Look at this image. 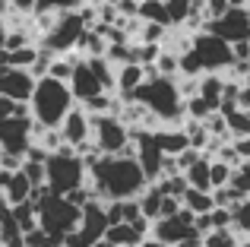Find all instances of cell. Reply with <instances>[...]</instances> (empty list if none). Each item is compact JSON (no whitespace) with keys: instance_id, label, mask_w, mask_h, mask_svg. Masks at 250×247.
Listing matches in <instances>:
<instances>
[{"instance_id":"5b68a950","label":"cell","mask_w":250,"mask_h":247,"mask_svg":"<svg viewBox=\"0 0 250 247\" xmlns=\"http://www.w3.org/2000/svg\"><path fill=\"white\" fill-rule=\"evenodd\" d=\"M85 25H89V22H85V13L83 10L61 13V16L54 19V25L42 35V51H48V54H54V57L70 54V51L80 44Z\"/></svg>"},{"instance_id":"484cf974","label":"cell","mask_w":250,"mask_h":247,"mask_svg":"<svg viewBox=\"0 0 250 247\" xmlns=\"http://www.w3.org/2000/svg\"><path fill=\"white\" fill-rule=\"evenodd\" d=\"M184 133H187V140H190V149H196V152L212 143V133L206 130L203 121H187V124H184Z\"/></svg>"},{"instance_id":"d590c367","label":"cell","mask_w":250,"mask_h":247,"mask_svg":"<svg viewBox=\"0 0 250 247\" xmlns=\"http://www.w3.org/2000/svg\"><path fill=\"white\" fill-rule=\"evenodd\" d=\"M250 0H228V6H247Z\"/></svg>"},{"instance_id":"5bb4252c","label":"cell","mask_w":250,"mask_h":247,"mask_svg":"<svg viewBox=\"0 0 250 247\" xmlns=\"http://www.w3.org/2000/svg\"><path fill=\"white\" fill-rule=\"evenodd\" d=\"M108 209H104L102 200H89V203L83 206V219H80V231L76 235L83 238L85 244H98L104 238V231H108Z\"/></svg>"},{"instance_id":"ba28073f","label":"cell","mask_w":250,"mask_h":247,"mask_svg":"<svg viewBox=\"0 0 250 247\" xmlns=\"http://www.w3.org/2000/svg\"><path fill=\"white\" fill-rule=\"evenodd\" d=\"M32 146H35V121H32V114L0 118V152L25 159V152Z\"/></svg>"},{"instance_id":"7402d4cb","label":"cell","mask_w":250,"mask_h":247,"mask_svg":"<svg viewBox=\"0 0 250 247\" xmlns=\"http://www.w3.org/2000/svg\"><path fill=\"white\" fill-rule=\"evenodd\" d=\"M225 124H228V133H231L234 140L250 136V111L247 108H231V111H225Z\"/></svg>"},{"instance_id":"83f0119b","label":"cell","mask_w":250,"mask_h":247,"mask_svg":"<svg viewBox=\"0 0 250 247\" xmlns=\"http://www.w3.org/2000/svg\"><path fill=\"white\" fill-rule=\"evenodd\" d=\"M165 10H168L171 25H181V22H187L190 13H193V0H165Z\"/></svg>"},{"instance_id":"4fadbf2b","label":"cell","mask_w":250,"mask_h":247,"mask_svg":"<svg viewBox=\"0 0 250 247\" xmlns=\"http://www.w3.org/2000/svg\"><path fill=\"white\" fill-rule=\"evenodd\" d=\"M32 92H35V76L32 70H19V67H0V95L29 105Z\"/></svg>"},{"instance_id":"7a4b0ae2","label":"cell","mask_w":250,"mask_h":247,"mask_svg":"<svg viewBox=\"0 0 250 247\" xmlns=\"http://www.w3.org/2000/svg\"><path fill=\"white\" fill-rule=\"evenodd\" d=\"M76 108V99L70 92V82L54 80V76H42L35 80V92L29 99V114L35 127L42 130H57L70 111Z\"/></svg>"},{"instance_id":"277c9868","label":"cell","mask_w":250,"mask_h":247,"mask_svg":"<svg viewBox=\"0 0 250 247\" xmlns=\"http://www.w3.org/2000/svg\"><path fill=\"white\" fill-rule=\"evenodd\" d=\"M89 181V168H85V159L76 149L61 146L57 152L48 155L44 162V187L57 197H67V193L80 190V187Z\"/></svg>"},{"instance_id":"7c38bea8","label":"cell","mask_w":250,"mask_h":247,"mask_svg":"<svg viewBox=\"0 0 250 247\" xmlns=\"http://www.w3.org/2000/svg\"><path fill=\"white\" fill-rule=\"evenodd\" d=\"M57 130H61L63 146H70V149L80 152V149H85L92 143V114L80 105V108H73V111L63 118V124Z\"/></svg>"},{"instance_id":"836d02e7","label":"cell","mask_w":250,"mask_h":247,"mask_svg":"<svg viewBox=\"0 0 250 247\" xmlns=\"http://www.w3.org/2000/svg\"><path fill=\"white\" fill-rule=\"evenodd\" d=\"M10 6L16 13H32V10H35V0H10Z\"/></svg>"},{"instance_id":"f1b7e54d","label":"cell","mask_w":250,"mask_h":247,"mask_svg":"<svg viewBox=\"0 0 250 247\" xmlns=\"http://www.w3.org/2000/svg\"><path fill=\"white\" fill-rule=\"evenodd\" d=\"M203 247H238V238L231 228H212L203 235Z\"/></svg>"},{"instance_id":"ffe728a7","label":"cell","mask_w":250,"mask_h":247,"mask_svg":"<svg viewBox=\"0 0 250 247\" xmlns=\"http://www.w3.org/2000/svg\"><path fill=\"white\" fill-rule=\"evenodd\" d=\"M209 165L212 162L206 159V155H200V159L193 162V165L184 171V178H187L190 187H196V190H212V178H209Z\"/></svg>"},{"instance_id":"d4e9b609","label":"cell","mask_w":250,"mask_h":247,"mask_svg":"<svg viewBox=\"0 0 250 247\" xmlns=\"http://www.w3.org/2000/svg\"><path fill=\"white\" fill-rule=\"evenodd\" d=\"M140 13L146 22H155V25H171V19H168V10H165V0H140Z\"/></svg>"},{"instance_id":"74e56055","label":"cell","mask_w":250,"mask_h":247,"mask_svg":"<svg viewBox=\"0 0 250 247\" xmlns=\"http://www.w3.org/2000/svg\"><path fill=\"white\" fill-rule=\"evenodd\" d=\"M247 86H250V67H247Z\"/></svg>"},{"instance_id":"8992f818","label":"cell","mask_w":250,"mask_h":247,"mask_svg":"<svg viewBox=\"0 0 250 247\" xmlns=\"http://www.w3.org/2000/svg\"><path fill=\"white\" fill-rule=\"evenodd\" d=\"M190 51L196 54V61L203 63L206 73H222V70H231L234 67V48L231 41L219 38L215 32L203 29L200 35L190 38Z\"/></svg>"},{"instance_id":"1f68e13d","label":"cell","mask_w":250,"mask_h":247,"mask_svg":"<svg viewBox=\"0 0 250 247\" xmlns=\"http://www.w3.org/2000/svg\"><path fill=\"white\" fill-rule=\"evenodd\" d=\"M51 244H61V241H54V238H51L44 228H32V231H25V247H51Z\"/></svg>"},{"instance_id":"6da1fadb","label":"cell","mask_w":250,"mask_h":247,"mask_svg":"<svg viewBox=\"0 0 250 247\" xmlns=\"http://www.w3.org/2000/svg\"><path fill=\"white\" fill-rule=\"evenodd\" d=\"M83 159H85V168H89V181L85 184L92 187V193L98 200H108V203L111 200H136L149 187V178L143 174L133 152L102 155L98 149H92Z\"/></svg>"},{"instance_id":"8d00e7d4","label":"cell","mask_w":250,"mask_h":247,"mask_svg":"<svg viewBox=\"0 0 250 247\" xmlns=\"http://www.w3.org/2000/svg\"><path fill=\"white\" fill-rule=\"evenodd\" d=\"M51 247H67V244H63V241H61V244H51Z\"/></svg>"},{"instance_id":"e575fe53","label":"cell","mask_w":250,"mask_h":247,"mask_svg":"<svg viewBox=\"0 0 250 247\" xmlns=\"http://www.w3.org/2000/svg\"><path fill=\"white\" fill-rule=\"evenodd\" d=\"M140 247H168V244H162L159 238H152V235H149V238H146V241H143Z\"/></svg>"},{"instance_id":"cb8c5ba5","label":"cell","mask_w":250,"mask_h":247,"mask_svg":"<svg viewBox=\"0 0 250 247\" xmlns=\"http://www.w3.org/2000/svg\"><path fill=\"white\" fill-rule=\"evenodd\" d=\"M80 10V0H35L32 16H61V13Z\"/></svg>"},{"instance_id":"3957f363","label":"cell","mask_w":250,"mask_h":247,"mask_svg":"<svg viewBox=\"0 0 250 247\" xmlns=\"http://www.w3.org/2000/svg\"><path fill=\"white\" fill-rule=\"evenodd\" d=\"M146 82L130 95L127 102H140L152 118L159 121H181L184 118V95L171 76H159L155 67H146Z\"/></svg>"},{"instance_id":"44dd1931","label":"cell","mask_w":250,"mask_h":247,"mask_svg":"<svg viewBox=\"0 0 250 247\" xmlns=\"http://www.w3.org/2000/svg\"><path fill=\"white\" fill-rule=\"evenodd\" d=\"M162 200H165V193L159 190V187H146V190L136 197V203H140V212H143V219H159L162 216Z\"/></svg>"},{"instance_id":"4dcf8cb0","label":"cell","mask_w":250,"mask_h":247,"mask_svg":"<svg viewBox=\"0 0 250 247\" xmlns=\"http://www.w3.org/2000/svg\"><path fill=\"white\" fill-rule=\"evenodd\" d=\"M22 174L32 181V187H44V162L22 159Z\"/></svg>"},{"instance_id":"4316f807","label":"cell","mask_w":250,"mask_h":247,"mask_svg":"<svg viewBox=\"0 0 250 247\" xmlns=\"http://www.w3.org/2000/svg\"><path fill=\"white\" fill-rule=\"evenodd\" d=\"M231 187L241 193V197H250V159H241L234 165V174H231Z\"/></svg>"},{"instance_id":"603a6c76","label":"cell","mask_w":250,"mask_h":247,"mask_svg":"<svg viewBox=\"0 0 250 247\" xmlns=\"http://www.w3.org/2000/svg\"><path fill=\"white\" fill-rule=\"evenodd\" d=\"M215 111H219V108L209 99H203V95H187V99H184V114H187L190 121H206L209 114H215Z\"/></svg>"},{"instance_id":"ac0fdd59","label":"cell","mask_w":250,"mask_h":247,"mask_svg":"<svg viewBox=\"0 0 250 247\" xmlns=\"http://www.w3.org/2000/svg\"><path fill=\"white\" fill-rule=\"evenodd\" d=\"M155 140H159L162 152L171 155V159H177L181 152H187V149H190V140H187V133H184V127L181 130H159Z\"/></svg>"},{"instance_id":"52a82bcc","label":"cell","mask_w":250,"mask_h":247,"mask_svg":"<svg viewBox=\"0 0 250 247\" xmlns=\"http://www.w3.org/2000/svg\"><path fill=\"white\" fill-rule=\"evenodd\" d=\"M92 143L102 155H124L130 149L127 121L117 114H92Z\"/></svg>"},{"instance_id":"9a60e30c","label":"cell","mask_w":250,"mask_h":247,"mask_svg":"<svg viewBox=\"0 0 250 247\" xmlns=\"http://www.w3.org/2000/svg\"><path fill=\"white\" fill-rule=\"evenodd\" d=\"M70 92H73V99L80 102V105H89L92 99L104 95V86H102V80L92 73L89 61H76L73 76H70Z\"/></svg>"},{"instance_id":"9c48e42d","label":"cell","mask_w":250,"mask_h":247,"mask_svg":"<svg viewBox=\"0 0 250 247\" xmlns=\"http://www.w3.org/2000/svg\"><path fill=\"white\" fill-rule=\"evenodd\" d=\"M149 235L159 238V241L168 244V247H177L181 241L200 235V231H196V216H193L190 209H181V212H174V216L155 219V225L149 228Z\"/></svg>"},{"instance_id":"30bf717a","label":"cell","mask_w":250,"mask_h":247,"mask_svg":"<svg viewBox=\"0 0 250 247\" xmlns=\"http://www.w3.org/2000/svg\"><path fill=\"white\" fill-rule=\"evenodd\" d=\"M133 155H136V162H140L143 174H146L149 181H159V178H162L168 155L162 152L155 133H136V136H133Z\"/></svg>"},{"instance_id":"2e32d148","label":"cell","mask_w":250,"mask_h":247,"mask_svg":"<svg viewBox=\"0 0 250 247\" xmlns=\"http://www.w3.org/2000/svg\"><path fill=\"white\" fill-rule=\"evenodd\" d=\"M32 193H35V187H32V181L25 178L22 168H19V171L10 174V181H6V187H3V193H0V200H3V203H10V206H19V203H29Z\"/></svg>"},{"instance_id":"e0dca14e","label":"cell","mask_w":250,"mask_h":247,"mask_svg":"<svg viewBox=\"0 0 250 247\" xmlns=\"http://www.w3.org/2000/svg\"><path fill=\"white\" fill-rule=\"evenodd\" d=\"M146 67H143V63H121V67H117V89H121L124 95H133L136 89L143 86V82H146ZM124 99V102H127Z\"/></svg>"},{"instance_id":"8fae6325","label":"cell","mask_w":250,"mask_h":247,"mask_svg":"<svg viewBox=\"0 0 250 247\" xmlns=\"http://www.w3.org/2000/svg\"><path fill=\"white\" fill-rule=\"evenodd\" d=\"M209 32H215L219 38H225V41H244L250 38V10L247 6H231V10H225L219 19H212L209 22Z\"/></svg>"},{"instance_id":"d6986e66","label":"cell","mask_w":250,"mask_h":247,"mask_svg":"<svg viewBox=\"0 0 250 247\" xmlns=\"http://www.w3.org/2000/svg\"><path fill=\"white\" fill-rule=\"evenodd\" d=\"M184 209H190L193 216H206V212L215 209V200H212V190H196V187H187L184 193Z\"/></svg>"},{"instance_id":"f546056e","label":"cell","mask_w":250,"mask_h":247,"mask_svg":"<svg viewBox=\"0 0 250 247\" xmlns=\"http://www.w3.org/2000/svg\"><path fill=\"white\" fill-rule=\"evenodd\" d=\"M231 174H234V165H228V162H212V165H209L212 190H219V187H228V184H231Z\"/></svg>"},{"instance_id":"d6a6232c","label":"cell","mask_w":250,"mask_h":247,"mask_svg":"<svg viewBox=\"0 0 250 247\" xmlns=\"http://www.w3.org/2000/svg\"><path fill=\"white\" fill-rule=\"evenodd\" d=\"M231 216H234V225L250 235V200H241V203L231 209Z\"/></svg>"}]
</instances>
